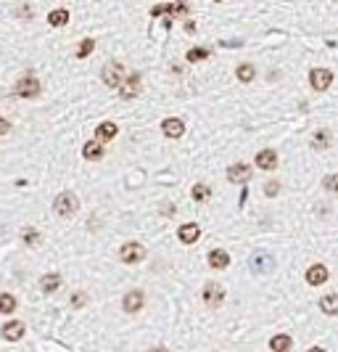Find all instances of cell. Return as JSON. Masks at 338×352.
<instances>
[{
	"label": "cell",
	"instance_id": "obj_5",
	"mask_svg": "<svg viewBox=\"0 0 338 352\" xmlns=\"http://www.w3.org/2000/svg\"><path fill=\"white\" fill-rule=\"evenodd\" d=\"M309 82H312L314 90H328L330 82H333V72H330V69L317 66V69H312V72H309Z\"/></svg>",
	"mask_w": 338,
	"mask_h": 352
},
{
	"label": "cell",
	"instance_id": "obj_26",
	"mask_svg": "<svg viewBox=\"0 0 338 352\" xmlns=\"http://www.w3.org/2000/svg\"><path fill=\"white\" fill-rule=\"evenodd\" d=\"M93 48H95V40H90V37H87V40H82L80 48H77V58H87L90 53H93Z\"/></svg>",
	"mask_w": 338,
	"mask_h": 352
},
{
	"label": "cell",
	"instance_id": "obj_9",
	"mask_svg": "<svg viewBox=\"0 0 338 352\" xmlns=\"http://www.w3.org/2000/svg\"><path fill=\"white\" fill-rule=\"evenodd\" d=\"M251 167L249 164H241V162H238V164H230L227 167V180L230 183H246V180H249L251 178Z\"/></svg>",
	"mask_w": 338,
	"mask_h": 352
},
{
	"label": "cell",
	"instance_id": "obj_14",
	"mask_svg": "<svg viewBox=\"0 0 338 352\" xmlns=\"http://www.w3.org/2000/svg\"><path fill=\"white\" fill-rule=\"evenodd\" d=\"M275 164H278V154H275L272 149H264L256 154V167L259 170H275Z\"/></svg>",
	"mask_w": 338,
	"mask_h": 352
},
{
	"label": "cell",
	"instance_id": "obj_3",
	"mask_svg": "<svg viewBox=\"0 0 338 352\" xmlns=\"http://www.w3.org/2000/svg\"><path fill=\"white\" fill-rule=\"evenodd\" d=\"M119 259L125 265H135V262H143L145 259V249L140 247V244H135V241H129L125 244V247L119 249Z\"/></svg>",
	"mask_w": 338,
	"mask_h": 352
},
{
	"label": "cell",
	"instance_id": "obj_6",
	"mask_svg": "<svg viewBox=\"0 0 338 352\" xmlns=\"http://www.w3.org/2000/svg\"><path fill=\"white\" fill-rule=\"evenodd\" d=\"M37 93H40V82H37L35 77L19 80L16 88H13V96H19V98H35Z\"/></svg>",
	"mask_w": 338,
	"mask_h": 352
},
{
	"label": "cell",
	"instance_id": "obj_12",
	"mask_svg": "<svg viewBox=\"0 0 338 352\" xmlns=\"http://www.w3.org/2000/svg\"><path fill=\"white\" fill-rule=\"evenodd\" d=\"M328 281V267L325 265H312L306 270V284L309 286H322Z\"/></svg>",
	"mask_w": 338,
	"mask_h": 352
},
{
	"label": "cell",
	"instance_id": "obj_24",
	"mask_svg": "<svg viewBox=\"0 0 338 352\" xmlns=\"http://www.w3.org/2000/svg\"><path fill=\"white\" fill-rule=\"evenodd\" d=\"M48 21H50V27H64L66 21H69V11H66V8L50 11V13H48Z\"/></svg>",
	"mask_w": 338,
	"mask_h": 352
},
{
	"label": "cell",
	"instance_id": "obj_35",
	"mask_svg": "<svg viewBox=\"0 0 338 352\" xmlns=\"http://www.w3.org/2000/svg\"><path fill=\"white\" fill-rule=\"evenodd\" d=\"M148 352H169L167 347H153V350H148Z\"/></svg>",
	"mask_w": 338,
	"mask_h": 352
},
{
	"label": "cell",
	"instance_id": "obj_25",
	"mask_svg": "<svg viewBox=\"0 0 338 352\" xmlns=\"http://www.w3.org/2000/svg\"><path fill=\"white\" fill-rule=\"evenodd\" d=\"M13 310H16V300H13L11 294H0V312H3V315H11Z\"/></svg>",
	"mask_w": 338,
	"mask_h": 352
},
{
	"label": "cell",
	"instance_id": "obj_1",
	"mask_svg": "<svg viewBox=\"0 0 338 352\" xmlns=\"http://www.w3.org/2000/svg\"><path fill=\"white\" fill-rule=\"evenodd\" d=\"M53 209H56V215L61 217H72L77 209H80V201H77V196L72 191H61V194L53 199Z\"/></svg>",
	"mask_w": 338,
	"mask_h": 352
},
{
	"label": "cell",
	"instance_id": "obj_8",
	"mask_svg": "<svg viewBox=\"0 0 338 352\" xmlns=\"http://www.w3.org/2000/svg\"><path fill=\"white\" fill-rule=\"evenodd\" d=\"M143 302H145V297L143 292H127L125 294V300H122V307H125V312H140L143 310Z\"/></svg>",
	"mask_w": 338,
	"mask_h": 352
},
{
	"label": "cell",
	"instance_id": "obj_36",
	"mask_svg": "<svg viewBox=\"0 0 338 352\" xmlns=\"http://www.w3.org/2000/svg\"><path fill=\"white\" fill-rule=\"evenodd\" d=\"M309 352H325V350H322V347H312Z\"/></svg>",
	"mask_w": 338,
	"mask_h": 352
},
{
	"label": "cell",
	"instance_id": "obj_30",
	"mask_svg": "<svg viewBox=\"0 0 338 352\" xmlns=\"http://www.w3.org/2000/svg\"><path fill=\"white\" fill-rule=\"evenodd\" d=\"M84 302H87V294H84V292H77V294L72 297V307H82Z\"/></svg>",
	"mask_w": 338,
	"mask_h": 352
},
{
	"label": "cell",
	"instance_id": "obj_29",
	"mask_svg": "<svg viewBox=\"0 0 338 352\" xmlns=\"http://www.w3.org/2000/svg\"><path fill=\"white\" fill-rule=\"evenodd\" d=\"M322 186L328 191H333V194H338V175H328V178L322 180Z\"/></svg>",
	"mask_w": 338,
	"mask_h": 352
},
{
	"label": "cell",
	"instance_id": "obj_10",
	"mask_svg": "<svg viewBox=\"0 0 338 352\" xmlns=\"http://www.w3.org/2000/svg\"><path fill=\"white\" fill-rule=\"evenodd\" d=\"M161 133H164L167 138H180L182 133H185V122L177 119V117H169L161 122Z\"/></svg>",
	"mask_w": 338,
	"mask_h": 352
},
{
	"label": "cell",
	"instance_id": "obj_28",
	"mask_svg": "<svg viewBox=\"0 0 338 352\" xmlns=\"http://www.w3.org/2000/svg\"><path fill=\"white\" fill-rule=\"evenodd\" d=\"M206 56H209V50H206V48H190L188 50V61H193V64H196V61H204Z\"/></svg>",
	"mask_w": 338,
	"mask_h": 352
},
{
	"label": "cell",
	"instance_id": "obj_23",
	"mask_svg": "<svg viewBox=\"0 0 338 352\" xmlns=\"http://www.w3.org/2000/svg\"><path fill=\"white\" fill-rule=\"evenodd\" d=\"M328 146H330V133L322 127V130H317V133L312 135V149L322 151V149H328Z\"/></svg>",
	"mask_w": 338,
	"mask_h": 352
},
{
	"label": "cell",
	"instance_id": "obj_11",
	"mask_svg": "<svg viewBox=\"0 0 338 352\" xmlns=\"http://www.w3.org/2000/svg\"><path fill=\"white\" fill-rule=\"evenodd\" d=\"M0 334H3V339H8V342H19L21 336H24V323H21V320H8V323H3Z\"/></svg>",
	"mask_w": 338,
	"mask_h": 352
},
{
	"label": "cell",
	"instance_id": "obj_19",
	"mask_svg": "<svg viewBox=\"0 0 338 352\" xmlns=\"http://www.w3.org/2000/svg\"><path fill=\"white\" fill-rule=\"evenodd\" d=\"M320 310L325 312V315H338V294L320 297Z\"/></svg>",
	"mask_w": 338,
	"mask_h": 352
},
{
	"label": "cell",
	"instance_id": "obj_21",
	"mask_svg": "<svg viewBox=\"0 0 338 352\" xmlns=\"http://www.w3.org/2000/svg\"><path fill=\"white\" fill-rule=\"evenodd\" d=\"M235 77L243 82V85H249V82H254V77H256V69H254V64H241L235 69Z\"/></svg>",
	"mask_w": 338,
	"mask_h": 352
},
{
	"label": "cell",
	"instance_id": "obj_27",
	"mask_svg": "<svg viewBox=\"0 0 338 352\" xmlns=\"http://www.w3.org/2000/svg\"><path fill=\"white\" fill-rule=\"evenodd\" d=\"M209 196H211L209 186H204V183H198V186H193V199H196V201H206Z\"/></svg>",
	"mask_w": 338,
	"mask_h": 352
},
{
	"label": "cell",
	"instance_id": "obj_18",
	"mask_svg": "<svg viewBox=\"0 0 338 352\" xmlns=\"http://www.w3.org/2000/svg\"><path fill=\"white\" fill-rule=\"evenodd\" d=\"M291 347H294V339H291L288 334H278L270 339V350L272 352H288Z\"/></svg>",
	"mask_w": 338,
	"mask_h": 352
},
{
	"label": "cell",
	"instance_id": "obj_22",
	"mask_svg": "<svg viewBox=\"0 0 338 352\" xmlns=\"http://www.w3.org/2000/svg\"><path fill=\"white\" fill-rule=\"evenodd\" d=\"M82 156H84V159H101V156H103V146H101L98 141H87V143L82 146Z\"/></svg>",
	"mask_w": 338,
	"mask_h": 352
},
{
	"label": "cell",
	"instance_id": "obj_31",
	"mask_svg": "<svg viewBox=\"0 0 338 352\" xmlns=\"http://www.w3.org/2000/svg\"><path fill=\"white\" fill-rule=\"evenodd\" d=\"M24 241L27 244H37V241H40V236H37L35 228H27V231H24Z\"/></svg>",
	"mask_w": 338,
	"mask_h": 352
},
{
	"label": "cell",
	"instance_id": "obj_16",
	"mask_svg": "<svg viewBox=\"0 0 338 352\" xmlns=\"http://www.w3.org/2000/svg\"><path fill=\"white\" fill-rule=\"evenodd\" d=\"M40 289H42V294H56L58 289H61V275L58 273H48V275H42V281H40Z\"/></svg>",
	"mask_w": 338,
	"mask_h": 352
},
{
	"label": "cell",
	"instance_id": "obj_20",
	"mask_svg": "<svg viewBox=\"0 0 338 352\" xmlns=\"http://www.w3.org/2000/svg\"><path fill=\"white\" fill-rule=\"evenodd\" d=\"M95 135H98V141H111V138H117V125L114 122H101L95 127Z\"/></svg>",
	"mask_w": 338,
	"mask_h": 352
},
{
	"label": "cell",
	"instance_id": "obj_33",
	"mask_svg": "<svg viewBox=\"0 0 338 352\" xmlns=\"http://www.w3.org/2000/svg\"><path fill=\"white\" fill-rule=\"evenodd\" d=\"M151 13H153V16H161V13H169V5H153V8H151Z\"/></svg>",
	"mask_w": 338,
	"mask_h": 352
},
{
	"label": "cell",
	"instance_id": "obj_4",
	"mask_svg": "<svg viewBox=\"0 0 338 352\" xmlns=\"http://www.w3.org/2000/svg\"><path fill=\"white\" fill-rule=\"evenodd\" d=\"M204 302L209 304V307H219L222 304V300H225V289H222L217 281H209V284L204 286Z\"/></svg>",
	"mask_w": 338,
	"mask_h": 352
},
{
	"label": "cell",
	"instance_id": "obj_13",
	"mask_svg": "<svg viewBox=\"0 0 338 352\" xmlns=\"http://www.w3.org/2000/svg\"><path fill=\"white\" fill-rule=\"evenodd\" d=\"M177 236H180V241H182V244H196V241H198V236H201V228H198L196 223H185V225H180Z\"/></svg>",
	"mask_w": 338,
	"mask_h": 352
},
{
	"label": "cell",
	"instance_id": "obj_32",
	"mask_svg": "<svg viewBox=\"0 0 338 352\" xmlns=\"http://www.w3.org/2000/svg\"><path fill=\"white\" fill-rule=\"evenodd\" d=\"M278 188H280V183H267L264 194H267V196H278Z\"/></svg>",
	"mask_w": 338,
	"mask_h": 352
},
{
	"label": "cell",
	"instance_id": "obj_2",
	"mask_svg": "<svg viewBox=\"0 0 338 352\" xmlns=\"http://www.w3.org/2000/svg\"><path fill=\"white\" fill-rule=\"evenodd\" d=\"M101 77H103V82H106L109 88H117V90H119V85L125 82V66L117 64V61H109V64L103 66Z\"/></svg>",
	"mask_w": 338,
	"mask_h": 352
},
{
	"label": "cell",
	"instance_id": "obj_17",
	"mask_svg": "<svg viewBox=\"0 0 338 352\" xmlns=\"http://www.w3.org/2000/svg\"><path fill=\"white\" fill-rule=\"evenodd\" d=\"M209 265L214 267V270H225V267L230 265V254L225 249H214V251H209Z\"/></svg>",
	"mask_w": 338,
	"mask_h": 352
},
{
	"label": "cell",
	"instance_id": "obj_15",
	"mask_svg": "<svg viewBox=\"0 0 338 352\" xmlns=\"http://www.w3.org/2000/svg\"><path fill=\"white\" fill-rule=\"evenodd\" d=\"M251 267H254V273H256V275H264V273L272 270V259L267 254H262V251H256V254L251 257Z\"/></svg>",
	"mask_w": 338,
	"mask_h": 352
},
{
	"label": "cell",
	"instance_id": "obj_7",
	"mask_svg": "<svg viewBox=\"0 0 338 352\" xmlns=\"http://www.w3.org/2000/svg\"><path fill=\"white\" fill-rule=\"evenodd\" d=\"M137 93H140V74L129 72L127 80L119 85V96H122V98H135Z\"/></svg>",
	"mask_w": 338,
	"mask_h": 352
},
{
	"label": "cell",
	"instance_id": "obj_34",
	"mask_svg": "<svg viewBox=\"0 0 338 352\" xmlns=\"http://www.w3.org/2000/svg\"><path fill=\"white\" fill-rule=\"evenodd\" d=\"M11 130V122L8 119H0V135H5Z\"/></svg>",
	"mask_w": 338,
	"mask_h": 352
}]
</instances>
